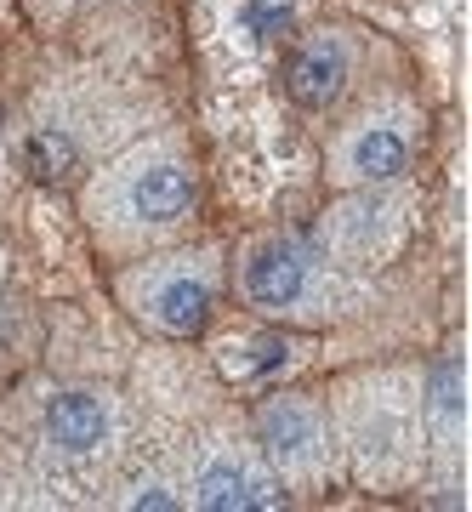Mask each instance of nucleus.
<instances>
[{"label": "nucleus", "instance_id": "1", "mask_svg": "<svg viewBox=\"0 0 472 512\" xmlns=\"http://www.w3.org/2000/svg\"><path fill=\"white\" fill-rule=\"evenodd\" d=\"M245 296L262 313H319L313 302H325V285L291 239H268L245 262Z\"/></svg>", "mask_w": 472, "mask_h": 512}, {"label": "nucleus", "instance_id": "2", "mask_svg": "<svg viewBox=\"0 0 472 512\" xmlns=\"http://www.w3.org/2000/svg\"><path fill=\"white\" fill-rule=\"evenodd\" d=\"M256 439H262L268 461H279L285 473H302L325 450V421L308 399H268L256 410Z\"/></svg>", "mask_w": 472, "mask_h": 512}, {"label": "nucleus", "instance_id": "3", "mask_svg": "<svg viewBox=\"0 0 472 512\" xmlns=\"http://www.w3.org/2000/svg\"><path fill=\"white\" fill-rule=\"evenodd\" d=\"M194 501L211 512H245V507H285V490L262 467L239 456H211L194 473Z\"/></svg>", "mask_w": 472, "mask_h": 512}, {"label": "nucleus", "instance_id": "4", "mask_svg": "<svg viewBox=\"0 0 472 512\" xmlns=\"http://www.w3.org/2000/svg\"><path fill=\"white\" fill-rule=\"evenodd\" d=\"M143 313L171 336H194L211 319V279L200 268H171L143 285Z\"/></svg>", "mask_w": 472, "mask_h": 512}, {"label": "nucleus", "instance_id": "5", "mask_svg": "<svg viewBox=\"0 0 472 512\" xmlns=\"http://www.w3.org/2000/svg\"><path fill=\"white\" fill-rule=\"evenodd\" d=\"M188 205H194V177H188V165H177V160H148L143 171L126 177V211L137 222L165 228V222H177Z\"/></svg>", "mask_w": 472, "mask_h": 512}, {"label": "nucleus", "instance_id": "6", "mask_svg": "<svg viewBox=\"0 0 472 512\" xmlns=\"http://www.w3.org/2000/svg\"><path fill=\"white\" fill-rule=\"evenodd\" d=\"M347 86V52L336 40H308L296 46L291 63H285V92H291L296 109H330Z\"/></svg>", "mask_w": 472, "mask_h": 512}, {"label": "nucleus", "instance_id": "7", "mask_svg": "<svg viewBox=\"0 0 472 512\" xmlns=\"http://www.w3.org/2000/svg\"><path fill=\"white\" fill-rule=\"evenodd\" d=\"M109 399H97V393H57L46 404V439L63 450V456H91V450H103L109 444Z\"/></svg>", "mask_w": 472, "mask_h": 512}, {"label": "nucleus", "instance_id": "8", "mask_svg": "<svg viewBox=\"0 0 472 512\" xmlns=\"http://www.w3.org/2000/svg\"><path fill=\"white\" fill-rule=\"evenodd\" d=\"M404 165H410V131H404L399 120L359 126L342 148V171L359 177V183H393Z\"/></svg>", "mask_w": 472, "mask_h": 512}, {"label": "nucleus", "instance_id": "9", "mask_svg": "<svg viewBox=\"0 0 472 512\" xmlns=\"http://www.w3.org/2000/svg\"><path fill=\"white\" fill-rule=\"evenodd\" d=\"M427 416H433V433L444 450H455V439H461V427H467V370H461V359H438L433 382H427Z\"/></svg>", "mask_w": 472, "mask_h": 512}, {"label": "nucleus", "instance_id": "10", "mask_svg": "<svg viewBox=\"0 0 472 512\" xmlns=\"http://www.w3.org/2000/svg\"><path fill=\"white\" fill-rule=\"evenodd\" d=\"M23 160H29V171H35L40 183H69L74 177V143L63 131H35L23 143Z\"/></svg>", "mask_w": 472, "mask_h": 512}, {"label": "nucleus", "instance_id": "11", "mask_svg": "<svg viewBox=\"0 0 472 512\" xmlns=\"http://www.w3.org/2000/svg\"><path fill=\"white\" fill-rule=\"evenodd\" d=\"M285 365V342L279 336H262V342H239V348L222 353V370L239 376V382H256V376H273Z\"/></svg>", "mask_w": 472, "mask_h": 512}, {"label": "nucleus", "instance_id": "12", "mask_svg": "<svg viewBox=\"0 0 472 512\" xmlns=\"http://www.w3.org/2000/svg\"><path fill=\"white\" fill-rule=\"evenodd\" d=\"M131 507H177V501H171V495H165L160 484H148V490L131 495Z\"/></svg>", "mask_w": 472, "mask_h": 512}]
</instances>
